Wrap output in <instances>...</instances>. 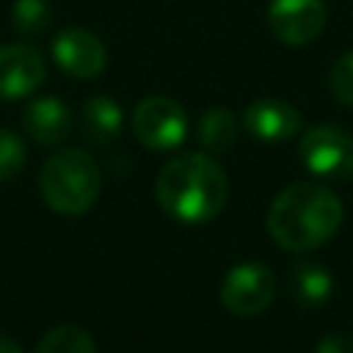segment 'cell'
I'll use <instances>...</instances> for the list:
<instances>
[{
	"label": "cell",
	"mask_w": 353,
	"mask_h": 353,
	"mask_svg": "<svg viewBox=\"0 0 353 353\" xmlns=\"http://www.w3.org/2000/svg\"><path fill=\"white\" fill-rule=\"evenodd\" d=\"M41 196L47 207H52L61 215H83L85 210L94 207L99 188H102V174L97 160L83 152V149H61L55 152L39 176Z\"/></svg>",
	"instance_id": "obj_3"
},
{
	"label": "cell",
	"mask_w": 353,
	"mask_h": 353,
	"mask_svg": "<svg viewBox=\"0 0 353 353\" xmlns=\"http://www.w3.org/2000/svg\"><path fill=\"white\" fill-rule=\"evenodd\" d=\"M301 163L320 179L347 182L353 176V135L336 124H314L301 135Z\"/></svg>",
	"instance_id": "obj_4"
},
{
	"label": "cell",
	"mask_w": 353,
	"mask_h": 353,
	"mask_svg": "<svg viewBox=\"0 0 353 353\" xmlns=\"http://www.w3.org/2000/svg\"><path fill=\"white\" fill-rule=\"evenodd\" d=\"M237 132H240V124L229 108H210L199 121V141L212 154L232 149V143L237 141Z\"/></svg>",
	"instance_id": "obj_14"
},
{
	"label": "cell",
	"mask_w": 353,
	"mask_h": 353,
	"mask_svg": "<svg viewBox=\"0 0 353 353\" xmlns=\"http://www.w3.org/2000/svg\"><path fill=\"white\" fill-rule=\"evenodd\" d=\"M132 132L146 149L171 152L188 135V113L176 99L146 97L132 110Z\"/></svg>",
	"instance_id": "obj_5"
},
{
	"label": "cell",
	"mask_w": 353,
	"mask_h": 353,
	"mask_svg": "<svg viewBox=\"0 0 353 353\" xmlns=\"http://www.w3.org/2000/svg\"><path fill=\"white\" fill-rule=\"evenodd\" d=\"M124 124L121 105L110 97H91L83 105V135L91 143H110Z\"/></svg>",
	"instance_id": "obj_13"
},
{
	"label": "cell",
	"mask_w": 353,
	"mask_h": 353,
	"mask_svg": "<svg viewBox=\"0 0 353 353\" xmlns=\"http://www.w3.org/2000/svg\"><path fill=\"white\" fill-rule=\"evenodd\" d=\"M0 353H22V345L6 334H0Z\"/></svg>",
	"instance_id": "obj_20"
},
{
	"label": "cell",
	"mask_w": 353,
	"mask_h": 353,
	"mask_svg": "<svg viewBox=\"0 0 353 353\" xmlns=\"http://www.w3.org/2000/svg\"><path fill=\"white\" fill-rule=\"evenodd\" d=\"M25 168V143L11 130L0 127V182L14 179Z\"/></svg>",
	"instance_id": "obj_17"
},
{
	"label": "cell",
	"mask_w": 353,
	"mask_h": 353,
	"mask_svg": "<svg viewBox=\"0 0 353 353\" xmlns=\"http://www.w3.org/2000/svg\"><path fill=\"white\" fill-rule=\"evenodd\" d=\"M342 223V201L320 182L284 188L268 210V232L284 251H312L328 243Z\"/></svg>",
	"instance_id": "obj_1"
},
{
	"label": "cell",
	"mask_w": 353,
	"mask_h": 353,
	"mask_svg": "<svg viewBox=\"0 0 353 353\" xmlns=\"http://www.w3.org/2000/svg\"><path fill=\"white\" fill-rule=\"evenodd\" d=\"M154 196L168 218L179 223H207L223 210L229 182L210 154L190 152L163 165Z\"/></svg>",
	"instance_id": "obj_2"
},
{
	"label": "cell",
	"mask_w": 353,
	"mask_h": 353,
	"mask_svg": "<svg viewBox=\"0 0 353 353\" xmlns=\"http://www.w3.org/2000/svg\"><path fill=\"white\" fill-rule=\"evenodd\" d=\"M36 353H97V345L88 331L77 325H58L39 339Z\"/></svg>",
	"instance_id": "obj_15"
},
{
	"label": "cell",
	"mask_w": 353,
	"mask_h": 353,
	"mask_svg": "<svg viewBox=\"0 0 353 353\" xmlns=\"http://www.w3.org/2000/svg\"><path fill=\"white\" fill-rule=\"evenodd\" d=\"M11 28L22 39H36L50 28V3L47 0H17L11 8Z\"/></svg>",
	"instance_id": "obj_16"
},
{
	"label": "cell",
	"mask_w": 353,
	"mask_h": 353,
	"mask_svg": "<svg viewBox=\"0 0 353 353\" xmlns=\"http://www.w3.org/2000/svg\"><path fill=\"white\" fill-rule=\"evenodd\" d=\"M328 88L336 102L353 105V50L334 61L331 74H328Z\"/></svg>",
	"instance_id": "obj_18"
},
{
	"label": "cell",
	"mask_w": 353,
	"mask_h": 353,
	"mask_svg": "<svg viewBox=\"0 0 353 353\" xmlns=\"http://www.w3.org/2000/svg\"><path fill=\"white\" fill-rule=\"evenodd\" d=\"M243 127L248 130V135H254L256 141L265 143H281L287 138H292L301 130V113L276 97H262L254 99L245 113H243Z\"/></svg>",
	"instance_id": "obj_10"
},
{
	"label": "cell",
	"mask_w": 353,
	"mask_h": 353,
	"mask_svg": "<svg viewBox=\"0 0 353 353\" xmlns=\"http://www.w3.org/2000/svg\"><path fill=\"white\" fill-rule=\"evenodd\" d=\"M22 130L41 146H55L72 132V113L58 97H36L22 108Z\"/></svg>",
	"instance_id": "obj_11"
},
{
	"label": "cell",
	"mask_w": 353,
	"mask_h": 353,
	"mask_svg": "<svg viewBox=\"0 0 353 353\" xmlns=\"http://www.w3.org/2000/svg\"><path fill=\"white\" fill-rule=\"evenodd\" d=\"M314 353H353V339L345 334H328L317 342Z\"/></svg>",
	"instance_id": "obj_19"
},
{
	"label": "cell",
	"mask_w": 353,
	"mask_h": 353,
	"mask_svg": "<svg viewBox=\"0 0 353 353\" xmlns=\"http://www.w3.org/2000/svg\"><path fill=\"white\" fill-rule=\"evenodd\" d=\"M268 28L281 44L303 47L325 28V0H270Z\"/></svg>",
	"instance_id": "obj_7"
},
{
	"label": "cell",
	"mask_w": 353,
	"mask_h": 353,
	"mask_svg": "<svg viewBox=\"0 0 353 353\" xmlns=\"http://www.w3.org/2000/svg\"><path fill=\"white\" fill-rule=\"evenodd\" d=\"M47 66L36 47L30 44H3L0 47V99H22L44 83Z\"/></svg>",
	"instance_id": "obj_9"
},
{
	"label": "cell",
	"mask_w": 353,
	"mask_h": 353,
	"mask_svg": "<svg viewBox=\"0 0 353 353\" xmlns=\"http://www.w3.org/2000/svg\"><path fill=\"white\" fill-rule=\"evenodd\" d=\"M290 287H292V298L301 306L314 309V306H323L331 298V292H334V276L320 262L301 259V262H295V268L290 273Z\"/></svg>",
	"instance_id": "obj_12"
},
{
	"label": "cell",
	"mask_w": 353,
	"mask_h": 353,
	"mask_svg": "<svg viewBox=\"0 0 353 353\" xmlns=\"http://www.w3.org/2000/svg\"><path fill=\"white\" fill-rule=\"evenodd\" d=\"M52 58L55 63L77 77V80H91L99 77L108 66V50L99 41L97 33L85 28H66L52 39Z\"/></svg>",
	"instance_id": "obj_8"
},
{
	"label": "cell",
	"mask_w": 353,
	"mask_h": 353,
	"mask_svg": "<svg viewBox=\"0 0 353 353\" xmlns=\"http://www.w3.org/2000/svg\"><path fill=\"white\" fill-rule=\"evenodd\" d=\"M276 298V276L265 262L234 265L221 284V303L237 317L262 314Z\"/></svg>",
	"instance_id": "obj_6"
}]
</instances>
